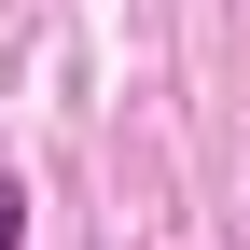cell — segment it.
<instances>
[{"mask_svg":"<svg viewBox=\"0 0 250 250\" xmlns=\"http://www.w3.org/2000/svg\"><path fill=\"white\" fill-rule=\"evenodd\" d=\"M14 236H28V208H14V181H0V250H14Z\"/></svg>","mask_w":250,"mask_h":250,"instance_id":"cell-1","label":"cell"}]
</instances>
